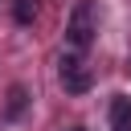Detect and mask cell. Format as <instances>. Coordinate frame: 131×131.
I'll return each mask as SVG.
<instances>
[{
    "instance_id": "cell-2",
    "label": "cell",
    "mask_w": 131,
    "mask_h": 131,
    "mask_svg": "<svg viewBox=\"0 0 131 131\" xmlns=\"http://www.w3.org/2000/svg\"><path fill=\"white\" fill-rule=\"evenodd\" d=\"M57 78H61L66 94H86V90H90V82H94V74H90V70H86V61L78 57V49H74V53H61Z\"/></svg>"
},
{
    "instance_id": "cell-3",
    "label": "cell",
    "mask_w": 131,
    "mask_h": 131,
    "mask_svg": "<svg viewBox=\"0 0 131 131\" xmlns=\"http://www.w3.org/2000/svg\"><path fill=\"white\" fill-rule=\"evenodd\" d=\"M111 131H131V98L127 94L111 98Z\"/></svg>"
},
{
    "instance_id": "cell-6",
    "label": "cell",
    "mask_w": 131,
    "mask_h": 131,
    "mask_svg": "<svg viewBox=\"0 0 131 131\" xmlns=\"http://www.w3.org/2000/svg\"><path fill=\"white\" fill-rule=\"evenodd\" d=\"M70 131H86V127H70Z\"/></svg>"
},
{
    "instance_id": "cell-1",
    "label": "cell",
    "mask_w": 131,
    "mask_h": 131,
    "mask_svg": "<svg viewBox=\"0 0 131 131\" xmlns=\"http://www.w3.org/2000/svg\"><path fill=\"white\" fill-rule=\"evenodd\" d=\"M90 41H94V4L90 0H78L74 12H70V25H66V45L82 53Z\"/></svg>"
},
{
    "instance_id": "cell-4",
    "label": "cell",
    "mask_w": 131,
    "mask_h": 131,
    "mask_svg": "<svg viewBox=\"0 0 131 131\" xmlns=\"http://www.w3.org/2000/svg\"><path fill=\"white\" fill-rule=\"evenodd\" d=\"M12 16H16V25H33V16H37V0H16V4H12Z\"/></svg>"
},
{
    "instance_id": "cell-5",
    "label": "cell",
    "mask_w": 131,
    "mask_h": 131,
    "mask_svg": "<svg viewBox=\"0 0 131 131\" xmlns=\"http://www.w3.org/2000/svg\"><path fill=\"white\" fill-rule=\"evenodd\" d=\"M25 102H29V94H25V86H12V94H8V119H20V111H25Z\"/></svg>"
}]
</instances>
